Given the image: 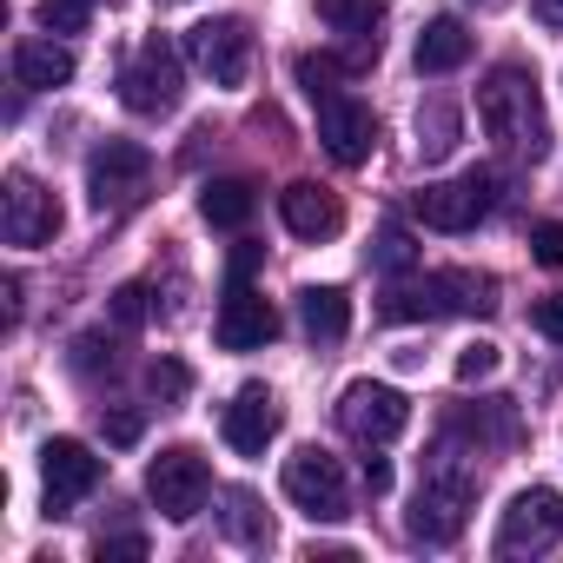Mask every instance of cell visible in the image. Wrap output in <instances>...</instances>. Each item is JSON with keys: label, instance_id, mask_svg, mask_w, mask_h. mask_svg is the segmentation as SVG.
<instances>
[{"label": "cell", "instance_id": "1", "mask_svg": "<svg viewBox=\"0 0 563 563\" xmlns=\"http://www.w3.org/2000/svg\"><path fill=\"white\" fill-rule=\"evenodd\" d=\"M477 126L497 140L504 159L537 166L550 153V120H543V93L530 67H490L477 87Z\"/></svg>", "mask_w": 563, "mask_h": 563}, {"label": "cell", "instance_id": "2", "mask_svg": "<svg viewBox=\"0 0 563 563\" xmlns=\"http://www.w3.org/2000/svg\"><path fill=\"white\" fill-rule=\"evenodd\" d=\"M471 497H477V464L457 444H438L424 457V484H418V497L405 510V530L418 543H457L464 517H471Z\"/></svg>", "mask_w": 563, "mask_h": 563}, {"label": "cell", "instance_id": "3", "mask_svg": "<svg viewBox=\"0 0 563 563\" xmlns=\"http://www.w3.org/2000/svg\"><path fill=\"white\" fill-rule=\"evenodd\" d=\"M457 312H497V278L490 272H424L411 278V286H391L385 292V319L391 325H411V319H457Z\"/></svg>", "mask_w": 563, "mask_h": 563}, {"label": "cell", "instance_id": "4", "mask_svg": "<svg viewBox=\"0 0 563 563\" xmlns=\"http://www.w3.org/2000/svg\"><path fill=\"white\" fill-rule=\"evenodd\" d=\"M146 186H153V153H146L140 140H107V146H93V159H87V199H93L100 219L140 206Z\"/></svg>", "mask_w": 563, "mask_h": 563}, {"label": "cell", "instance_id": "5", "mask_svg": "<svg viewBox=\"0 0 563 563\" xmlns=\"http://www.w3.org/2000/svg\"><path fill=\"white\" fill-rule=\"evenodd\" d=\"M286 497L312 517V523H345L352 517V490H345V464L319 444L286 457Z\"/></svg>", "mask_w": 563, "mask_h": 563}, {"label": "cell", "instance_id": "6", "mask_svg": "<svg viewBox=\"0 0 563 563\" xmlns=\"http://www.w3.org/2000/svg\"><path fill=\"white\" fill-rule=\"evenodd\" d=\"M206 490H212V471H206V457H199L192 444H173V451H159V457L146 464V497H153L159 517H173V523H192V517L206 510Z\"/></svg>", "mask_w": 563, "mask_h": 563}, {"label": "cell", "instance_id": "7", "mask_svg": "<svg viewBox=\"0 0 563 563\" xmlns=\"http://www.w3.org/2000/svg\"><path fill=\"white\" fill-rule=\"evenodd\" d=\"M563 543V497L550 484H530L510 497L504 523H497V556H543Z\"/></svg>", "mask_w": 563, "mask_h": 563}, {"label": "cell", "instance_id": "8", "mask_svg": "<svg viewBox=\"0 0 563 563\" xmlns=\"http://www.w3.org/2000/svg\"><path fill=\"white\" fill-rule=\"evenodd\" d=\"M490 206H497V173H490V166H471V173H457V179L418 192V219H424L431 232H471Z\"/></svg>", "mask_w": 563, "mask_h": 563}, {"label": "cell", "instance_id": "9", "mask_svg": "<svg viewBox=\"0 0 563 563\" xmlns=\"http://www.w3.org/2000/svg\"><path fill=\"white\" fill-rule=\"evenodd\" d=\"M186 60L212 80V87H239L245 67H252V27L239 14H219V21H199L186 34Z\"/></svg>", "mask_w": 563, "mask_h": 563}, {"label": "cell", "instance_id": "10", "mask_svg": "<svg viewBox=\"0 0 563 563\" xmlns=\"http://www.w3.org/2000/svg\"><path fill=\"white\" fill-rule=\"evenodd\" d=\"M120 100L133 113H173L179 107V54L153 34L133 47V60L120 67Z\"/></svg>", "mask_w": 563, "mask_h": 563}, {"label": "cell", "instance_id": "11", "mask_svg": "<svg viewBox=\"0 0 563 563\" xmlns=\"http://www.w3.org/2000/svg\"><path fill=\"white\" fill-rule=\"evenodd\" d=\"M339 424H345V438H358L365 451H378V444H391V438L411 424V405H405V391L358 378V385H345V398H339Z\"/></svg>", "mask_w": 563, "mask_h": 563}, {"label": "cell", "instance_id": "12", "mask_svg": "<svg viewBox=\"0 0 563 563\" xmlns=\"http://www.w3.org/2000/svg\"><path fill=\"white\" fill-rule=\"evenodd\" d=\"M312 107H319V146H325L339 166H365V159H372V146H378V120H372V107H365V100H352L345 87L319 93Z\"/></svg>", "mask_w": 563, "mask_h": 563}, {"label": "cell", "instance_id": "13", "mask_svg": "<svg viewBox=\"0 0 563 563\" xmlns=\"http://www.w3.org/2000/svg\"><path fill=\"white\" fill-rule=\"evenodd\" d=\"M100 477H107V464H100L80 438H54V444L41 451V484H47V510H54V517H67L80 497H93Z\"/></svg>", "mask_w": 563, "mask_h": 563}, {"label": "cell", "instance_id": "14", "mask_svg": "<svg viewBox=\"0 0 563 563\" xmlns=\"http://www.w3.org/2000/svg\"><path fill=\"white\" fill-rule=\"evenodd\" d=\"M212 339H219L225 352H258V345L278 339V312L245 286V272H232V286H225V299H219V319H212Z\"/></svg>", "mask_w": 563, "mask_h": 563}, {"label": "cell", "instance_id": "15", "mask_svg": "<svg viewBox=\"0 0 563 563\" xmlns=\"http://www.w3.org/2000/svg\"><path fill=\"white\" fill-rule=\"evenodd\" d=\"M0 232L8 245H47L60 232V206L34 173H8V206H0Z\"/></svg>", "mask_w": 563, "mask_h": 563}, {"label": "cell", "instance_id": "16", "mask_svg": "<svg viewBox=\"0 0 563 563\" xmlns=\"http://www.w3.org/2000/svg\"><path fill=\"white\" fill-rule=\"evenodd\" d=\"M272 438H278V398H272L265 385H245V391L225 405V444L245 451V457H258Z\"/></svg>", "mask_w": 563, "mask_h": 563}, {"label": "cell", "instance_id": "17", "mask_svg": "<svg viewBox=\"0 0 563 563\" xmlns=\"http://www.w3.org/2000/svg\"><path fill=\"white\" fill-rule=\"evenodd\" d=\"M278 219H286L299 239H332V232L345 225V206H339L325 186H312V179H292L286 192H278Z\"/></svg>", "mask_w": 563, "mask_h": 563}, {"label": "cell", "instance_id": "18", "mask_svg": "<svg viewBox=\"0 0 563 563\" xmlns=\"http://www.w3.org/2000/svg\"><path fill=\"white\" fill-rule=\"evenodd\" d=\"M319 14L352 41V67L358 60H378V27H385V0H319Z\"/></svg>", "mask_w": 563, "mask_h": 563}, {"label": "cell", "instance_id": "19", "mask_svg": "<svg viewBox=\"0 0 563 563\" xmlns=\"http://www.w3.org/2000/svg\"><path fill=\"white\" fill-rule=\"evenodd\" d=\"M14 80L34 87V93L67 87V80H74V54H67L60 41H21V47H14Z\"/></svg>", "mask_w": 563, "mask_h": 563}, {"label": "cell", "instance_id": "20", "mask_svg": "<svg viewBox=\"0 0 563 563\" xmlns=\"http://www.w3.org/2000/svg\"><path fill=\"white\" fill-rule=\"evenodd\" d=\"M299 319H306V332H312L319 345H339V339L352 332V299H345L339 286H306V292H299Z\"/></svg>", "mask_w": 563, "mask_h": 563}, {"label": "cell", "instance_id": "21", "mask_svg": "<svg viewBox=\"0 0 563 563\" xmlns=\"http://www.w3.org/2000/svg\"><path fill=\"white\" fill-rule=\"evenodd\" d=\"M199 212H206V225H219V232H239V225H252V212H258V192H252V179H212V186L199 192Z\"/></svg>", "mask_w": 563, "mask_h": 563}, {"label": "cell", "instance_id": "22", "mask_svg": "<svg viewBox=\"0 0 563 563\" xmlns=\"http://www.w3.org/2000/svg\"><path fill=\"white\" fill-rule=\"evenodd\" d=\"M464 60H471L464 21H431V27L418 34V74H457Z\"/></svg>", "mask_w": 563, "mask_h": 563}, {"label": "cell", "instance_id": "23", "mask_svg": "<svg viewBox=\"0 0 563 563\" xmlns=\"http://www.w3.org/2000/svg\"><path fill=\"white\" fill-rule=\"evenodd\" d=\"M451 146H457V113H451L444 100H431V107L418 113V153H424V159H444Z\"/></svg>", "mask_w": 563, "mask_h": 563}, {"label": "cell", "instance_id": "24", "mask_svg": "<svg viewBox=\"0 0 563 563\" xmlns=\"http://www.w3.org/2000/svg\"><path fill=\"white\" fill-rule=\"evenodd\" d=\"M225 530H232L239 543H265V537H272V530H265V510H258L252 490H225Z\"/></svg>", "mask_w": 563, "mask_h": 563}, {"label": "cell", "instance_id": "25", "mask_svg": "<svg viewBox=\"0 0 563 563\" xmlns=\"http://www.w3.org/2000/svg\"><path fill=\"white\" fill-rule=\"evenodd\" d=\"M146 391H153L159 405H179V398L192 391V372H186L179 358H153V365H146Z\"/></svg>", "mask_w": 563, "mask_h": 563}, {"label": "cell", "instance_id": "26", "mask_svg": "<svg viewBox=\"0 0 563 563\" xmlns=\"http://www.w3.org/2000/svg\"><path fill=\"white\" fill-rule=\"evenodd\" d=\"M93 0H41V27L47 34H87Z\"/></svg>", "mask_w": 563, "mask_h": 563}, {"label": "cell", "instance_id": "27", "mask_svg": "<svg viewBox=\"0 0 563 563\" xmlns=\"http://www.w3.org/2000/svg\"><path fill=\"white\" fill-rule=\"evenodd\" d=\"M372 258H378L385 272H411V265H418V245H411V232H405V225H385V232H378V245H372Z\"/></svg>", "mask_w": 563, "mask_h": 563}, {"label": "cell", "instance_id": "28", "mask_svg": "<svg viewBox=\"0 0 563 563\" xmlns=\"http://www.w3.org/2000/svg\"><path fill=\"white\" fill-rule=\"evenodd\" d=\"M345 67H352V60H332V54H299V80H306V93H312V100H319V93H332Z\"/></svg>", "mask_w": 563, "mask_h": 563}, {"label": "cell", "instance_id": "29", "mask_svg": "<svg viewBox=\"0 0 563 563\" xmlns=\"http://www.w3.org/2000/svg\"><path fill=\"white\" fill-rule=\"evenodd\" d=\"M497 365H504V352H497L490 339H477V345H464V352H457V385H484Z\"/></svg>", "mask_w": 563, "mask_h": 563}, {"label": "cell", "instance_id": "30", "mask_svg": "<svg viewBox=\"0 0 563 563\" xmlns=\"http://www.w3.org/2000/svg\"><path fill=\"white\" fill-rule=\"evenodd\" d=\"M100 365L113 372V339H107V332H80V339H74V372H80V378H93Z\"/></svg>", "mask_w": 563, "mask_h": 563}, {"label": "cell", "instance_id": "31", "mask_svg": "<svg viewBox=\"0 0 563 563\" xmlns=\"http://www.w3.org/2000/svg\"><path fill=\"white\" fill-rule=\"evenodd\" d=\"M530 258L550 265V272L563 265V219H537V225H530Z\"/></svg>", "mask_w": 563, "mask_h": 563}, {"label": "cell", "instance_id": "32", "mask_svg": "<svg viewBox=\"0 0 563 563\" xmlns=\"http://www.w3.org/2000/svg\"><path fill=\"white\" fill-rule=\"evenodd\" d=\"M146 299H153L146 286H120V292H113V319H120V325H146V312H153Z\"/></svg>", "mask_w": 563, "mask_h": 563}, {"label": "cell", "instance_id": "33", "mask_svg": "<svg viewBox=\"0 0 563 563\" xmlns=\"http://www.w3.org/2000/svg\"><path fill=\"white\" fill-rule=\"evenodd\" d=\"M530 325H537L543 339H556V345H563V292H556V299H543V306L530 312Z\"/></svg>", "mask_w": 563, "mask_h": 563}, {"label": "cell", "instance_id": "34", "mask_svg": "<svg viewBox=\"0 0 563 563\" xmlns=\"http://www.w3.org/2000/svg\"><path fill=\"white\" fill-rule=\"evenodd\" d=\"M107 444H140V411H107Z\"/></svg>", "mask_w": 563, "mask_h": 563}, {"label": "cell", "instance_id": "35", "mask_svg": "<svg viewBox=\"0 0 563 563\" xmlns=\"http://www.w3.org/2000/svg\"><path fill=\"white\" fill-rule=\"evenodd\" d=\"M93 556H100V563H113V556H146V537H100Z\"/></svg>", "mask_w": 563, "mask_h": 563}, {"label": "cell", "instance_id": "36", "mask_svg": "<svg viewBox=\"0 0 563 563\" xmlns=\"http://www.w3.org/2000/svg\"><path fill=\"white\" fill-rule=\"evenodd\" d=\"M365 490H372V497L391 490V464H385V457H365Z\"/></svg>", "mask_w": 563, "mask_h": 563}, {"label": "cell", "instance_id": "37", "mask_svg": "<svg viewBox=\"0 0 563 563\" xmlns=\"http://www.w3.org/2000/svg\"><path fill=\"white\" fill-rule=\"evenodd\" d=\"M530 8H537L543 27H563V0H530Z\"/></svg>", "mask_w": 563, "mask_h": 563}]
</instances>
